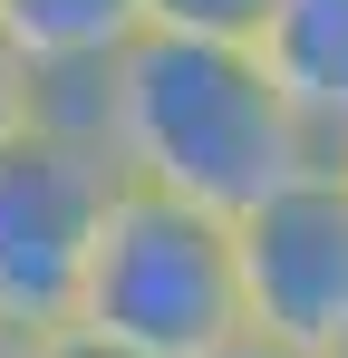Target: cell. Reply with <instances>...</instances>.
Wrapping results in <instances>:
<instances>
[{
    "instance_id": "cell-1",
    "label": "cell",
    "mask_w": 348,
    "mask_h": 358,
    "mask_svg": "<svg viewBox=\"0 0 348 358\" xmlns=\"http://www.w3.org/2000/svg\"><path fill=\"white\" fill-rule=\"evenodd\" d=\"M97 136H107L126 184L174 194L213 223H242L290 175L329 165V155H310V136L271 97L261 59L252 49H203V39H136L97 78Z\"/></svg>"
},
{
    "instance_id": "cell-2",
    "label": "cell",
    "mask_w": 348,
    "mask_h": 358,
    "mask_svg": "<svg viewBox=\"0 0 348 358\" xmlns=\"http://www.w3.org/2000/svg\"><path fill=\"white\" fill-rule=\"evenodd\" d=\"M116 184L126 175L97 136V78L39 87V117L0 145V339L68 329Z\"/></svg>"
},
{
    "instance_id": "cell-3",
    "label": "cell",
    "mask_w": 348,
    "mask_h": 358,
    "mask_svg": "<svg viewBox=\"0 0 348 358\" xmlns=\"http://www.w3.org/2000/svg\"><path fill=\"white\" fill-rule=\"evenodd\" d=\"M68 329H87L116 358H203V349H223L242 329L232 223L174 203V194H145V184H116Z\"/></svg>"
},
{
    "instance_id": "cell-4",
    "label": "cell",
    "mask_w": 348,
    "mask_h": 358,
    "mask_svg": "<svg viewBox=\"0 0 348 358\" xmlns=\"http://www.w3.org/2000/svg\"><path fill=\"white\" fill-rule=\"evenodd\" d=\"M232 271H242V329L319 358L348 329V175L310 165L271 203H252L232 223Z\"/></svg>"
},
{
    "instance_id": "cell-5",
    "label": "cell",
    "mask_w": 348,
    "mask_h": 358,
    "mask_svg": "<svg viewBox=\"0 0 348 358\" xmlns=\"http://www.w3.org/2000/svg\"><path fill=\"white\" fill-rule=\"evenodd\" d=\"M252 59L310 155H348V0H271Z\"/></svg>"
},
{
    "instance_id": "cell-6",
    "label": "cell",
    "mask_w": 348,
    "mask_h": 358,
    "mask_svg": "<svg viewBox=\"0 0 348 358\" xmlns=\"http://www.w3.org/2000/svg\"><path fill=\"white\" fill-rule=\"evenodd\" d=\"M0 39L29 59L39 87L58 78H107L145 39V0H0Z\"/></svg>"
},
{
    "instance_id": "cell-7",
    "label": "cell",
    "mask_w": 348,
    "mask_h": 358,
    "mask_svg": "<svg viewBox=\"0 0 348 358\" xmlns=\"http://www.w3.org/2000/svg\"><path fill=\"white\" fill-rule=\"evenodd\" d=\"M271 0H145V39H203V49H252Z\"/></svg>"
},
{
    "instance_id": "cell-8",
    "label": "cell",
    "mask_w": 348,
    "mask_h": 358,
    "mask_svg": "<svg viewBox=\"0 0 348 358\" xmlns=\"http://www.w3.org/2000/svg\"><path fill=\"white\" fill-rule=\"evenodd\" d=\"M29 117H39V78H29V59L0 39V145H10V136H20Z\"/></svg>"
},
{
    "instance_id": "cell-9",
    "label": "cell",
    "mask_w": 348,
    "mask_h": 358,
    "mask_svg": "<svg viewBox=\"0 0 348 358\" xmlns=\"http://www.w3.org/2000/svg\"><path fill=\"white\" fill-rule=\"evenodd\" d=\"M20 358H116V349H97L87 329H49V339H20Z\"/></svg>"
},
{
    "instance_id": "cell-10",
    "label": "cell",
    "mask_w": 348,
    "mask_h": 358,
    "mask_svg": "<svg viewBox=\"0 0 348 358\" xmlns=\"http://www.w3.org/2000/svg\"><path fill=\"white\" fill-rule=\"evenodd\" d=\"M203 358H310V349H281V339H261V329H232L223 349H203Z\"/></svg>"
},
{
    "instance_id": "cell-11",
    "label": "cell",
    "mask_w": 348,
    "mask_h": 358,
    "mask_svg": "<svg viewBox=\"0 0 348 358\" xmlns=\"http://www.w3.org/2000/svg\"><path fill=\"white\" fill-rule=\"evenodd\" d=\"M319 358H348V329H339V339H329V349H319Z\"/></svg>"
},
{
    "instance_id": "cell-12",
    "label": "cell",
    "mask_w": 348,
    "mask_h": 358,
    "mask_svg": "<svg viewBox=\"0 0 348 358\" xmlns=\"http://www.w3.org/2000/svg\"><path fill=\"white\" fill-rule=\"evenodd\" d=\"M0 358H20V339H0Z\"/></svg>"
},
{
    "instance_id": "cell-13",
    "label": "cell",
    "mask_w": 348,
    "mask_h": 358,
    "mask_svg": "<svg viewBox=\"0 0 348 358\" xmlns=\"http://www.w3.org/2000/svg\"><path fill=\"white\" fill-rule=\"evenodd\" d=\"M329 165H339V175H348V155H329Z\"/></svg>"
}]
</instances>
